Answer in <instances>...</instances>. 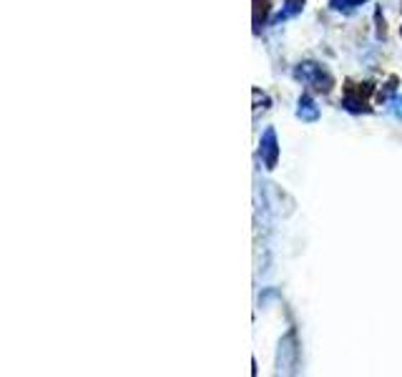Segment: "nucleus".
<instances>
[{
	"mask_svg": "<svg viewBox=\"0 0 402 377\" xmlns=\"http://www.w3.org/2000/svg\"><path fill=\"white\" fill-rule=\"evenodd\" d=\"M365 0H332L335 8H352V6H362Z\"/></svg>",
	"mask_w": 402,
	"mask_h": 377,
	"instance_id": "3",
	"label": "nucleus"
},
{
	"mask_svg": "<svg viewBox=\"0 0 402 377\" xmlns=\"http://www.w3.org/2000/svg\"><path fill=\"white\" fill-rule=\"evenodd\" d=\"M300 116L304 121H314V119H317V108H314V103H312V98H309V96H304L300 101Z\"/></svg>",
	"mask_w": 402,
	"mask_h": 377,
	"instance_id": "2",
	"label": "nucleus"
},
{
	"mask_svg": "<svg viewBox=\"0 0 402 377\" xmlns=\"http://www.w3.org/2000/svg\"><path fill=\"white\" fill-rule=\"evenodd\" d=\"M262 149L267 151V168H274V161H276V136H274V131L264 133V138H262Z\"/></svg>",
	"mask_w": 402,
	"mask_h": 377,
	"instance_id": "1",
	"label": "nucleus"
},
{
	"mask_svg": "<svg viewBox=\"0 0 402 377\" xmlns=\"http://www.w3.org/2000/svg\"><path fill=\"white\" fill-rule=\"evenodd\" d=\"M397 114H400V116H402V108H400V111H397Z\"/></svg>",
	"mask_w": 402,
	"mask_h": 377,
	"instance_id": "4",
	"label": "nucleus"
}]
</instances>
